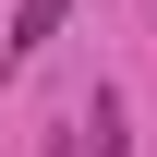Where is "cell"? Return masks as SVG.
I'll return each instance as SVG.
<instances>
[{
	"label": "cell",
	"mask_w": 157,
	"mask_h": 157,
	"mask_svg": "<svg viewBox=\"0 0 157 157\" xmlns=\"http://www.w3.org/2000/svg\"><path fill=\"white\" fill-rule=\"evenodd\" d=\"M60 12H73V0H12V36H0V73H24V60H36V48L60 36Z\"/></svg>",
	"instance_id": "6da1fadb"
}]
</instances>
